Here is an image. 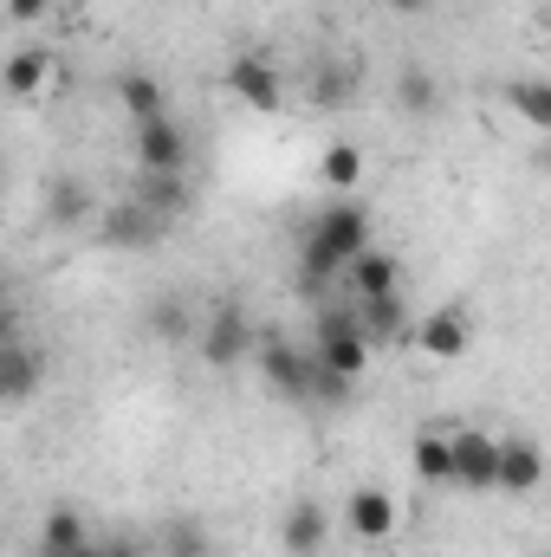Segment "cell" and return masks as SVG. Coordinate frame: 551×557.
Wrapping results in <instances>:
<instances>
[{
  "label": "cell",
  "mask_w": 551,
  "mask_h": 557,
  "mask_svg": "<svg viewBox=\"0 0 551 557\" xmlns=\"http://www.w3.org/2000/svg\"><path fill=\"white\" fill-rule=\"evenodd\" d=\"M85 552H91V532H85V519H78L72 506L46 512V525H39V557H85Z\"/></svg>",
  "instance_id": "2e32d148"
},
{
  "label": "cell",
  "mask_w": 551,
  "mask_h": 557,
  "mask_svg": "<svg viewBox=\"0 0 551 557\" xmlns=\"http://www.w3.org/2000/svg\"><path fill=\"white\" fill-rule=\"evenodd\" d=\"M344 525H351L364 545H383V539L396 532V499H390L383 486H357L351 506H344Z\"/></svg>",
  "instance_id": "4fadbf2b"
},
{
  "label": "cell",
  "mask_w": 551,
  "mask_h": 557,
  "mask_svg": "<svg viewBox=\"0 0 551 557\" xmlns=\"http://www.w3.org/2000/svg\"><path fill=\"white\" fill-rule=\"evenodd\" d=\"M137 131V169L143 175H182L188 169V131L175 117H149V124H131Z\"/></svg>",
  "instance_id": "8992f818"
},
{
  "label": "cell",
  "mask_w": 551,
  "mask_h": 557,
  "mask_svg": "<svg viewBox=\"0 0 551 557\" xmlns=\"http://www.w3.org/2000/svg\"><path fill=\"white\" fill-rule=\"evenodd\" d=\"M409 460H415V480L421 486H454V441L448 434H415V447H409Z\"/></svg>",
  "instance_id": "ac0fdd59"
},
{
  "label": "cell",
  "mask_w": 551,
  "mask_h": 557,
  "mask_svg": "<svg viewBox=\"0 0 551 557\" xmlns=\"http://www.w3.org/2000/svg\"><path fill=\"white\" fill-rule=\"evenodd\" d=\"M409 344L421 350V357H434V363H454V357H467V344H474V324H467V311H461V305H441V311L415 318Z\"/></svg>",
  "instance_id": "5b68a950"
},
{
  "label": "cell",
  "mask_w": 551,
  "mask_h": 557,
  "mask_svg": "<svg viewBox=\"0 0 551 557\" xmlns=\"http://www.w3.org/2000/svg\"><path fill=\"white\" fill-rule=\"evenodd\" d=\"M169 227H175V221H162L156 208H143L137 195H131V201H118V208L98 221V240H105L111 253H156V247L169 240Z\"/></svg>",
  "instance_id": "3957f363"
},
{
  "label": "cell",
  "mask_w": 551,
  "mask_h": 557,
  "mask_svg": "<svg viewBox=\"0 0 551 557\" xmlns=\"http://www.w3.org/2000/svg\"><path fill=\"white\" fill-rule=\"evenodd\" d=\"M85 557H143V552H137V545H91Z\"/></svg>",
  "instance_id": "f1b7e54d"
},
{
  "label": "cell",
  "mask_w": 551,
  "mask_h": 557,
  "mask_svg": "<svg viewBox=\"0 0 551 557\" xmlns=\"http://www.w3.org/2000/svg\"><path fill=\"white\" fill-rule=\"evenodd\" d=\"M39 208H46V227H52V234L91 227V188H85V175H52L46 195H39Z\"/></svg>",
  "instance_id": "30bf717a"
},
{
  "label": "cell",
  "mask_w": 551,
  "mask_h": 557,
  "mask_svg": "<svg viewBox=\"0 0 551 557\" xmlns=\"http://www.w3.org/2000/svg\"><path fill=\"white\" fill-rule=\"evenodd\" d=\"M396 111L415 117V124H428V117L441 111V78H434L428 65H403V72H396Z\"/></svg>",
  "instance_id": "5bb4252c"
},
{
  "label": "cell",
  "mask_w": 551,
  "mask_h": 557,
  "mask_svg": "<svg viewBox=\"0 0 551 557\" xmlns=\"http://www.w3.org/2000/svg\"><path fill=\"white\" fill-rule=\"evenodd\" d=\"M318 175H325L338 195L357 188V182H364V149H357V143H331V149L318 156Z\"/></svg>",
  "instance_id": "484cf974"
},
{
  "label": "cell",
  "mask_w": 551,
  "mask_h": 557,
  "mask_svg": "<svg viewBox=\"0 0 551 557\" xmlns=\"http://www.w3.org/2000/svg\"><path fill=\"white\" fill-rule=\"evenodd\" d=\"M357 85H364V72H357V65H325V72H311V104L338 111V104H351V98H357Z\"/></svg>",
  "instance_id": "d4e9b609"
},
{
  "label": "cell",
  "mask_w": 551,
  "mask_h": 557,
  "mask_svg": "<svg viewBox=\"0 0 551 557\" xmlns=\"http://www.w3.org/2000/svg\"><path fill=\"white\" fill-rule=\"evenodd\" d=\"M396 278H403V267H396V253H383V247H370L351 273H344V292L351 298H383V292H396Z\"/></svg>",
  "instance_id": "e0dca14e"
},
{
  "label": "cell",
  "mask_w": 551,
  "mask_h": 557,
  "mask_svg": "<svg viewBox=\"0 0 551 557\" xmlns=\"http://www.w3.org/2000/svg\"><path fill=\"white\" fill-rule=\"evenodd\" d=\"M228 91H234L247 111H279V104H285V85H279L273 59H260V52H241V59L228 65Z\"/></svg>",
  "instance_id": "9c48e42d"
},
{
  "label": "cell",
  "mask_w": 551,
  "mask_h": 557,
  "mask_svg": "<svg viewBox=\"0 0 551 557\" xmlns=\"http://www.w3.org/2000/svg\"><path fill=\"white\" fill-rule=\"evenodd\" d=\"M118 104H124V117H131V124L169 117V91H162V78H156V72H124V78H118Z\"/></svg>",
  "instance_id": "9a60e30c"
},
{
  "label": "cell",
  "mask_w": 551,
  "mask_h": 557,
  "mask_svg": "<svg viewBox=\"0 0 551 557\" xmlns=\"http://www.w3.org/2000/svg\"><path fill=\"white\" fill-rule=\"evenodd\" d=\"M506 104L519 111V124H532V131L551 137V85L546 78H513V85H506Z\"/></svg>",
  "instance_id": "603a6c76"
},
{
  "label": "cell",
  "mask_w": 551,
  "mask_h": 557,
  "mask_svg": "<svg viewBox=\"0 0 551 557\" xmlns=\"http://www.w3.org/2000/svg\"><path fill=\"white\" fill-rule=\"evenodd\" d=\"M539 486H546V454H539V441L506 434V441H500V493L526 499V493H539Z\"/></svg>",
  "instance_id": "8fae6325"
},
{
  "label": "cell",
  "mask_w": 551,
  "mask_h": 557,
  "mask_svg": "<svg viewBox=\"0 0 551 557\" xmlns=\"http://www.w3.org/2000/svg\"><path fill=\"white\" fill-rule=\"evenodd\" d=\"M156 552L162 557H215V539H208L201 519H169V525L156 532Z\"/></svg>",
  "instance_id": "7402d4cb"
},
{
  "label": "cell",
  "mask_w": 551,
  "mask_h": 557,
  "mask_svg": "<svg viewBox=\"0 0 551 557\" xmlns=\"http://www.w3.org/2000/svg\"><path fill=\"white\" fill-rule=\"evenodd\" d=\"M351 396H357V383L338 376L331 363H318V350H311V409H344Z\"/></svg>",
  "instance_id": "4316f807"
},
{
  "label": "cell",
  "mask_w": 551,
  "mask_h": 557,
  "mask_svg": "<svg viewBox=\"0 0 551 557\" xmlns=\"http://www.w3.org/2000/svg\"><path fill=\"white\" fill-rule=\"evenodd\" d=\"M39 383H46V357L20 331H7V344H0V396H7V409H26L39 396Z\"/></svg>",
  "instance_id": "52a82bcc"
},
{
  "label": "cell",
  "mask_w": 551,
  "mask_h": 557,
  "mask_svg": "<svg viewBox=\"0 0 551 557\" xmlns=\"http://www.w3.org/2000/svg\"><path fill=\"white\" fill-rule=\"evenodd\" d=\"M195 350H201V363H208V370H241V363L260 350V324H254V318L228 298V305H215V311L201 318Z\"/></svg>",
  "instance_id": "6da1fadb"
},
{
  "label": "cell",
  "mask_w": 551,
  "mask_h": 557,
  "mask_svg": "<svg viewBox=\"0 0 551 557\" xmlns=\"http://www.w3.org/2000/svg\"><path fill=\"white\" fill-rule=\"evenodd\" d=\"M254 363H260V383L273 389L279 403H298V409H311V344H292L285 331H260V350H254Z\"/></svg>",
  "instance_id": "7a4b0ae2"
},
{
  "label": "cell",
  "mask_w": 551,
  "mask_h": 557,
  "mask_svg": "<svg viewBox=\"0 0 551 557\" xmlns=\"http://www.w3.org/2000/svg\"><path fill=\"white\" fill-rule=\"evenodd\" d=\"M46 13H52V0H7V20H20V26L26 20H46Z\"/></svg>",
  "instance_id": "83f0119b"
},
{
  "label": "cell",
  "mask_w": 551,
  "mask_h": 557,
  "mask_svg": "<svg viewBox=\"0 0 551 557\" xmlns=\"http://www.w3.org/2000/svg\"><path fill=\"white\" fill-rule=\"evenodd\" d=\"M454 486L467 493H500V434L487 428H454Z\"/></svg>",
  "instance_id": "277c9868"
},
{
  "label": "cell",
  "mask_w": 551,
  "mask_h": 557,
  "mask_svg": "<svg viewBox=\"0 0 551 557\" xmlns=\"http://www.w3.org/2000/svg\"><path fill=\"white\" fill-rule=\"evenodd\" d=\"M357 331L370 337V350H377V344H409L415 318H409V305H403V292H383V298H357Z\"/></svg>",
  "instance_id": "7c38bea8"
},
{
  "label": "cell",
  "mask_w": 551,
  "mask_h": 557,
  "mask_svg": "<svg viewBox=\"0 0 551 557\" xmlns=\"http://www.w3.org/2000/svg\"><path fill=\"white\" fill-rule=\"evenodd\" d=\"M390 7H396V13H421V7H428V0H390Z\"/></svg>",
  "instance_id": "f546056e"
},
{
  "label": "cell",
  "mask_w": 551,
  "mask_h": 557,
  "mask_svg": "<svg viewBox=\"0 0 551 557\" xmlns=\"http://www.w3.org/2000/svg\"><path fill=\"white\" fill-rule=\"evenodd\" d=\"M311 350H318V363H331V370H338V376H351V383L370 370V337H364V331L331 337V344H311Z\"/></svg>",
  "instance_id": "cb8c5ba5"
},
{
  "label": "cell",
  "mask_w": 551,
  "mask_h": 557,
  "mask_svg": "<svg viewBox=\"0 0 551 557\" xmlns=\"http://www.w3.org/2000/svg\"><path fill=\"white\" fill-rule=\"evenodd\" d=\"M143 331H149L156 344H188V337L201 331V318H195L182 298H156V305L143 311Z\"/></svg>",
  "instance_id": "d6986e66"
},
{
  "label": "cell",
  "mask_w": 551,
  "mask_h": 557,
  "mask_svg": "<svg viewBox=\"0 0 551 557\" xmlns=\"http://www.w3.org/2000/svg\"><path fill=\"white\" fill-rule=\"evenodd\" d=\"M137 201L156 208L162 221H182L188 214V182L182 175H137Z\"/></svg>",
  "instance_id": "44dd1931"
},
{
  "label": "cell",
  "mask_w": 551,
  "mask_h": 557,
  "mask_svg": "<svg viewBox=\"0 0 551 557\" xmlns=\"http://www.w3.org/2000/svg\"><path fill=\"white\" fill-rule=\"evenodd\" d=\"M331 545V512L311 499V493H298L292 506H285V519H279V552L285 557H318Z\"/></svg>",
  "instance_id": "ba28073f"
},
{
  "label": "cell",
  "mask_w": 551,
  "mask_h": 557,
  "mask_svg": "<svg viewBox=\"0 0 551 557\" xmlns=\"http://www.w3.org/2000/svg\"><path fill=\"white\" fill-rule=\"evenodd\" d=\"M52 72H59V65H52V46H20V52L7 59V91H13V98H33Z\"/></svg>",
  "instance_id": "ffe728a7"
}]
</instances>
